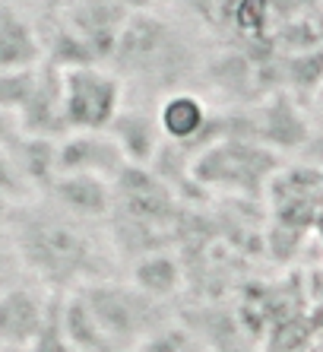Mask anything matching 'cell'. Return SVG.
Returning a JSON list of instances; mask_svg holds the SVG:
<instances>
[{"mask_svg":"<svg viewBox=\"0 0 323 352\" xmlns=\"http://www.w3.org/2000/svg\"><path fill=\"white\" fill-rule=\"evenodd\" d=\"M127 168V159L111 133H67L57 140V175H92L114 181Z\"/></svg>","mask_w":323,"mask_h":352,"instance_id":"obj_7","label":"cell"},{"mask_svg":"<svg viewBox=\"0 0 323 352\" xmlns=\"http://www.w3.org/2000/svg\"><path fill=\"white\" fill-rule=\"evenodd\" d=\"M273 149L254 143L251 137H225L203 149L200 156L190 162L194 184L200 188H232L251 194V188L263 184L273 172Z\"/></svg>","mask_w":323,"mask_h":352,"instance_id":"obj_5","label":"cell"},{"mask_svg":"<svg viewBox=\"0 0 323 352\" xmlns=\"http://www.w3.org/2000/svg\"><path fill=\"white\" fill-rule=\"evenodd\" d=\"M16 131L23 137L38 140H60L67 137L64 105H60V70L48 60L38 67L35 86L25 98V105L16 111Z\"/></svg>","mask_w":323,"mask_h":352,"instance_id":"obj_8","label":"cell"},{"mask_svg":"<svg viewBox=\"0 0 323 352\" xmlns=\"http://www.w3.org/2000/svg\"><path fill=\"white\" fill-rule=\"evenodd\" d=\"M130 286H137L143 295L165 302L181 289V263L168 251H153L133 261L130 270Z\"/></svg>","mask_w":323,"mask_h":352,"instance_id":"obj_14","label":"cell"},{"mask_svg":"<svg viewBox=\"0 0 323 352\" xmlns=\"http://www.w3.org/2000/svg\"><path fill=\"white\" fill-rule=\"evenodd\" d=\"M10 149H13V156H16L25 181L32 184V190L45 194V188L57 178V140H38L16 133L10 140Z\"/></svg>","mask_w":323,"mask_h":352,"instance_id":"obj_15","label":"cell"},{"mask_svg":"<svg viewBox=\"0 0 323 352\" xmlns=\"http://www.w3.org/2000/svg\"><path fill=\"white\" fill-rule=\"evenodd\" d=\"M48 204L60 213L80 222H102L111 216V181L92 178V175H57L45 188Z\"/></svg>","mask_w":323,"mask_h":352,"instance_id":"obj_9","label":"cell"},{"mask_svg":"<svg viewBox=\"0 0 323 352\" xmlns=\"http://www.w3.org/2000/svg\"><path fill=\"white\" fill-rule=\"evenodd\" d=\"M244 124H247L244 133H247L254 143H260V146H267V149L298 146V143H304V137H307V127H304V121H301L298 108L291 105L285 96H276V98H269V102H263L257 115Z\"/></svg>","mask_w":323,"mask_h":352,"instance_id":"obj_12","label":"cell"},{"mask_svg":"<svg viewBox=\"0 0 323 352\" xmlns=\"http://www.w3.org/2000/svg\"><path fill=\"white\" fill-rule=\"evenodd\" d=\"M13 238L23 263L48 286L82 289L102 279V248L89 222L73 219L51 204H23V216L13 222Z\"/></svg>","mask_w":323,"mask_h":352,"instance_id":"obj_1","label":"cell"},{"mask_svg":"<svg viewBox=\"0 0 323 352\" xmlns=\"http://www.w3.org/2000/svg\"><path fill=\"white\" fill-rule=\"evenodd\" d=\"M121 3L127 7V13H149V7L155 0H121Z\"/></svg>","mask_w":323,"mask_h":352,"instance_id":"obj_20","label":"cell"},{"mask_svg":"<svg viewBox=\"0 0 323 352\" xmlns=\"http://www.w3.org/2000/svg\"><path fill=\"white\" fill-rule=\"evenodd\" d=\"M51 298L35 289L10 286L0 292V349H29L45 324Z\"/></svg>","mask_w":323,"mask_h":352,"instance_id":"obj_10","label":"cell"},{"mask_svg":"<svg viewBox=\"0 0 323 352\" xmlns=\"http://www.w3.org/2000/svg\"><path fill=\"white\" fill-rule=\"evenodd\" d=\"M16 118L7 115V111H0V143H10V140L16 137Z\"/></svg>","mask_w":323,"mask_h":352,"instance_id":"obj_19","label":"cell"},{"mask_svg":"<svg viewBox=\"0 0 323 352\" xmlns=\"http://www.w3.org/2000/svg\"><path fill=\"white\" fill-rule=\"evenodd\" d=\"M127 7L121 0H64L60 23L80 35L102 64L111 58L114 41L127 23Z\"/></svg>","mask_w":323,"mask_h":352,"instance_id":"obj_6","label":"cell"},{"mask_svg":"<svg viewBox=\"0 0 323 352\" xmlns=\"http://www.w3.org/2000/svg\"><path fill=\"white\" fill-rule=\"evenodd\" d=\"M67 133H102L124 108V80L111 67L86 64L60 70Z\"/></svg>","mask_w":323,"mask_h":352,"instance_id":"obj_4","label":"cell"},{"mask_svg":"<svg viewBox=\"0 0 323 352\" xmlns=\"http://www.w3.org/2000/svg\"><path fill=\"white\" fill-rule=\"evenodd\" d=\"M80 298L86 302L89 314L96 318L98 330L105 336L111 352L118 346H140L155 327L165 324L162 318V302L143 295L130 283H111V279H98L89 286L76 289Z\"/></svg>","mask_w":323,"mask_h":352,"instance_id":"obj_3","label":"cell"},{"mask_svg":"<svg viewBox=\"0 0 323 352\" xmlns=\"http://www.w3.org/2000/svg\"><path fill=\"white\" fill-rule=\"evenodd\" d=\"M38 67L35 70H7V74H0V111L16 118V111L25 105V98H29V92L35 86Z\"/></svg>","mask_w":323,"mask_h":352,"instance_id":"obj_18","label":"cell"},{"mask_svg":"<svg viewBox=\"0 0 323 352\" xmlns=\"http://www.w3.org/2000/svg\"><path fill=\"white\" fill-rule=\"evenodd\" d=\"M108 64L118 76H140L146 82L165 86L178 82L194 67V54L184 35L155 13H130L114 41Z\"/></svg>","mask_w":323,"mask_h":352,"instance_id":"obj_2","label":"cell"},{"mask_svg":"<svg viewBox=\"0 0 323 352\" xmlns=\"http://www.w3.org/2000/svg\"><path fill=\"white\" fill-rule=\"evenodd\" d=\"M108 133H111V140L124 153L127 165H140V168H149L153 159L159 156L162 143H165L159 118H155V111H149V108H127L124 105L121 115L111 121Z\"/></svg>","mask_w":323,"mask_h":352,"instance_id":"obj_11","label":"cell"},{"mask_svg":"<svg viewBox=\"0 0 323 352\" xmlns=\"http://www.w3.org/2000/svg\"><path fill=\"white\" fill-rule=\"evenodd\" d=\"M32 184L25 181L23 168H19L16 156L10 143H0V204L7 206H23L32 200Z\"/></svg>","mask_w":323,"mask_h":352,"instance_id":"obj_16","label":"cell"},{"mask_svg":"<svg viewBox=\"0 0 323 352\" xmlns=\"http://www.w3.org/2000/svg\"><path fill=\"white\" fill-rule=\"evenodd\" d=\"M140 352H206V343H200V336L194 330L178 327V324H162L137 346Z\"/></svg>","mask_w":323,"mask_h":352,"instance_id":"obj_17","label":"cell"},{"mask_svg":"<svg viewBox=\"0 0 323 352\" xmlns=\"http://www.w3.org/2000/svg\"><path fill=\"white\" fill-rule=\"evenodd\" d=\"M38 64H45V45L35 25L19 10L0 7V74L35 70Z\"/></svg>","mask_w":323,"mask_h":352,"instance_id":"obj_13","label":"cell"}]
</instances>
